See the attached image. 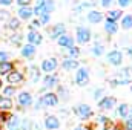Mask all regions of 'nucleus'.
<instances>
[{
  "label": "nucleus",
  "mask_w": 132,
  "mask_h": 130,
  "mask_svg": "<svg viewBox=\"0 0 132 130\" xmlns=\"http://www.w3.org/2000/svg\"><path fill=\"white\" fill-rule=\"evenodd\" d=\"M132 83V67H121L117 73V80H114L111 84L112 86H123V84H129Z\"/></svg>",
  "instance_id": "obj_1"
},
{
  "label": "nucleus",
  "mask_w": 132,
  "mask_h": 130,
  "mask_svg": "<svg viewBox=\"0 0 132 130\" xmlns=\"http://www.w3.org/2000/svg\"><path fill=\"white\" fill-rule=\"evenodd\" d=\"M38 103H40V106H45V107H55L60 103V99L54 92H46V94H43L40 97Z\"/></svg>",
  "instance_id": "obj_2"
},
{
  "label": "nucleus",
  "mask_w": 132,
  "mask_h": 130,
  "mask_svg": "<svg viewBox=\"0 0 132 130\" xmlns=\"http://www.w3.org/2000/svg\"><path fill=\"white\" fill-rule=\"evenodd\" d=\"M74 113H75L78 118H81V119H88V118H91V115H94L91 106H88V104H85V103L74 106Z\"/></svg>",
  "instance_id": "obj_3"
},
{
  "label": "nucleus",
  "mask_w": 132,
  "mask_h": 130,
  "mask_svg": "<svg viewBox=\"0 0 132 130\" xmlns=\"http://www.w3.org/2000/svg\"><path fill=\"white\" fill-rule=\"evenodd\" d=\"M91 37H92V32H91L88 28H85V26H78V28L75 29V38H77V41H78L80 44L89 43Z\"/></svg>",
  "instance_id": "obj_4"
},
{
  "label": "nucleus",
  "mask_w": 132,
  "mask_h": 130,
  "mask_svg": "<svg viewBox=\"0 0 132 130\" xmlns=\"http://www.w3.org/2000/svg\"><path fill=\"white\" fill-rule=\"evenodd\" d=\"M57 67H59L57 58H55V57H49V58H45V60L42 61L40 70H43V72H46V73H51V72H54Z\"/></svg>",
  "instance_id": "obj_5"
},
{
  "label": "nucleus",
  "mask_w": 132,
  "mask_h": 130,
  "mask_svg": "<svg viewBox=\"0 0 132 130\" xmlns=\"http://www.w3.org/2000/svg\"><path fill=\"white\" fill-rule=\"evenodd\" d=\"M75 83L78 86H86L89 83V72L86 67H78L75 73Z\"/></svg>",
  "instance_id": "obj_6"
},
{
  "label": "nucleus",
  "mask_w": 132,
  "mask_h": 130,
  "mask_svg": "<svg viewBox=\"0 0 132 130\" xmlns=\"http://www.w3.org/2000/svg\"><path fill=\"white\" fill-rule=\"evenodd\" d=\"M106 60H108L112 66H120L123 63V54H121L120 51L114 49V51H111V52L106 54Z\"/></svg>",
  "instance_id": "obj_7"
},
{
  "label": "nucleus",
  "mask_w": 132,
  "mask_h": 130,
  "mask_svg": "<svg viewBox=\"0 0 132 130\" xmlns=\"http://www.w3.org/2000/svg\"><path fill=\"white\" fill-rule=\"evenodd\" d=\"M6 81L9 83V86H15V84H22L23 83V73L19 70H12L6 75Z\"/></svg>",
  "instance_id": "obj_8"
},
{
  "label": "nucleus",
  "mask_w": 132,
  "mask_h": 130,
  "mask_svg": "<svg viewBox=\"0 0 132 130\" xmlns=\"http://www.w3.org/2000/svg\"><path fill=\"white\" fill-rule=\"evenodd\" d=\"M57 43H59L60 48H65V49H71V48L75 46V40L69 34H63L62 37H59L57 38Z\"/></svg>",
  "instance_id": "obj_9"
},
{
  "label": "nucleus",
  "mask_w": 132,
  "mask_h": 130,
  "mask_svg": "<svg viewBox=\"0 0 132 130\" xmlns=\"http://www.w3.org/2000/svg\"><path fill=\"white\" fill-rule=\"evenodd\" d=\"M45 129L48 130H59L60 129V119L54 115H48L45 118Z\"/></svg>",
  "instance_id": "obj_10"
},
{
  "label": "nucleus",
  "mask_w": 132,
  "mask_h": 130,
  "mask_svg": "<svg viewBox=\"0 0 132 130\" xmlns=\"http://www.w3.org/2000/svg\"><path fill=\"white\" fill-rule=\"evenodd\" d=\"M63 34H66V26L63 23H57V25H54V26L49 29V37L54 38V40H57V38L62 37Z\"/></svg>",
  "instance_id": "obj_11"
},
{
  "label": "nucleus",
  "mask_w": 132,
  "mask_h": 130,
  "mask_svg": "<svg viewBox=\"0 0 132 130\" xmlns=\"http://www.w3.org/2000/svg\"><path fill=\"white\" fill-rule=\"evenodd\" d=\"M17 101H19V104H20L22 107H29V106H32V95H31L29 92L23 90V92L19 94Z\"/></svg>",
  "instance_id": "obj_12"
},
{
  "label": "nucleus",
  "mask_w": 132,
  "mask_h": 130,
  "mask_svg": "<svg viewBox=\"0 0 132 130\" xmlns=\"http://www.w3.org/2000/svg\"><path fill=\"white\" fill-rule=\"evenodd\" d=\"M115 103H117V99L114 97H103L98 99V107L103 110H109L115 106Z\"/></svg>",
  "instance_id": "obj_13"
},
{
  "label": "nucleus",
  "mask_w": 132,
  "mask_h": 130,
  "mask_svg": "<svg viewBox=\"0 0 132 130\" xmlns=\"http://www.w3.org/2000/svg\"><path fill=\"white\" fill-rule=\"evenodd\" d=\"M28 44H32V46H38V44H42V41H43V35L38 32V31H31V32H28Z\"/></svg>",
  "instance_id": "obj_14"
},
{
  "label": "nucleus",
  "mask_w": 132,
  "mask_h": 130,
  "mask_svg": "<svg viewBox=\"0 0 132 130\" xmlns=\"http://www.w3.org/2000/svg\"><path fill=\"white\" fill-rule=\"evenodd\" d=\"M86 18H88L89 23L97 25V23H101V22H103L104 15H103V12H100V11H89L88 15H86Z\"/></svg>",
  "instance_id": "obj_15"
},
{
  "label": "nucleus",
  "mask_w": 132,
  "mask_h": 130,
  "mask_svg": "<svg viewBox=\"0 0 132 130\" xmlns=\"http://www.w3.org/2000/svg\"><path fill=\"white\" fill-rule=\"evenodd\" d=\"M117 113H118L121 118H126V119H129V118H132V107L129 106V104L123 103V104H120V106H118V109H117Z\"/></svg>",
  "instance_id": "obj_16"
},
{
  "label": "nucleus",
  "mask_w": 132,
  "mask_h": 130,
  "mask_svg": "<svg viewBox=\"0 0 132 130\" xmlns=\"http://www.w3.org/2000/svg\"><path fill=\"white\" fill-rule=\"evenodd\" d=\"M20 123H22V119L17 115H11L6 121V127H8V130H20Z\"/></svg>",
  "instance_id": "obj_17"
},
{
  "label": "nucleus",
  "mask_w": 132,
  "mask_h": 130,
  "mask_svg": "<svg viewBox=\"0 0 132 130\" xmlns=\"http://www.w3.org/2000/svg\"><path fill=\"white\" fill-rule=\"evenodd\" d=\"M43 84H45V89H52V87L59 86V78L55 75L48 73L46 77H43Z\"/></svg>",
  "instance_id": "obj_18"
},
{
  "label": "nucleus",
  "mask_w": 132,
  "mask_h": 130,
  "mask_svg": "<svg viewBox=\"0 0 132 130\" xmlns=\"http://www.w3.org/2000/svg\"><path fill=\"white\" fill-rule=\"evenodd\" d=\"M34 11L31 6H25V8H20L19 9V18L20 20H32Z\"/></svg>",
  "instance_id": "obj_19"
},
{
  "label": "nucleus",
  "mask_w": 132,
  "mask_h": 130,
  "mask_svg": "<svg viewBox=\"0 0 132 130\" xmlns=\"http://www.w3.org/2000/svg\"><path fill=\"white\" fill-rule=\"evenodd\" d=\"M28 73H29V78L32 83H37L40 78H42V70L38 66H29L28 67Z\"/></svg>",
  "instance_id": "obj_20"
},
{
  "label": "nucleus",
  "mask_w": 132,
  "mask_h": 130,
  "mask_svg": "<svg viewBox=\"0 0 132 130\" xmlns=\"http://www.w3.org/2000/svg\"><path fill=\"white\" fill-rule=\"evenodd\" d=\"M22 57L23 58H28V60L34 58L35 57V46H32V44H25L22 48Z\"/></svg>",
  "instance_id": "obj_21"
},
{
  "label": "nucleus",
  "mask_w": 132,
  "mask_h": 130,
  "mask_svg": "<svg viewBox=\"0 0 132 130\" xmlns=\"http://www.w3.org/2000/svg\"><path fill=\"white\" fill-rule=\"evenodd\" d=\"M104 32L109 34V35H115V34L118 32V25H117L115 22L106 20V22H104Z\"/></svg>",
  "instance_id": "obj_22"
},
{
  "label": "nucleus",
  "mask_w": 132,
  "mask_h": 130,
  "mask_svg": "<svg viewBox=\"0 0 132 130\" xmlns=\"http://www.w3.org/2000/svg\"><path fill=\"white\" fill-rule=\"evenodd\" d=\"M78 66L80 64H78L77 60H68V58H65L63 63H62V67H63L65 70H68V72H69V70H77Z\"/></svg>",
  "instance_id": "obj_23"
},
{
  "label": "nucleus",
  "mask_w": 132,
  "mask_h": 130,
  "mask_svg": "<svg viewBox=\"0 0 132 130\" xmlns=\"http://www.w3.org/2000/svg\"><path fill=\"white\" fill-rule=\"evenodd\" d=\"M123 17V12H121V9H111L109 12H108V17H106V20H109V22H115L117 23V20H120Z\"/></svg>",
  "instance_id": "obj_24"
},
{
  "label": "nucleus",
  "mask_w": 132,
  "mask_h": 130,
  "mask_svg": "<svg viewBox=\"0 0 132 130\" xmlns=\"http://www.w3.org/2000/svg\"><path fill=\"white\" fill-rule=\"evenodd\" d=\"M65 57L68 60H77V58L80 57V49H78L77 46H74V48H71V49H66Z\"/></svg>",
  "instance_id": "obj_25"
},
{
  "label": "nucleus",
  "mask_w": 132,
  "mask_h": 130,
  "mask_svg": "<svg viewBox=\"0 0 132 130\" xmlns=\"http://www.w3.org/2000/svg\"><path fill=\"white\" fill-rule=\"evenodd\" d=\"M91 54H92L94 57H101V55L104 54V46H103L100 41H95L94 46H92V49H91Z\"/></svg>",
  "instance_id": "obj_26"
},
{
  "label": "nucleus",
  "mask_w": 132,
  "mask_h": 130,
  "mask_svg": "<svg viewBox=\"0 0 132 130\" xmlns=\"http://www.w3.org/2000/svg\"><path fill=\"white\" fill-rule=\"evenodd\" d=\"M12 70H14V63H11V61L0 63V75H8Z\"/></svg>",
  "instance_id": "obj_27"
},
{
  "label": "nucleus",
  "mask_w": 132,
  "mask_h": 130,
  "mask_svg": "<svg viewBox=\"0 0 132 130\" xmlns=\"http://www.w3.org/2000/svg\"><path fill=\"white\" fill-rule=\"evenodd\" d=\"M121 29H125V31L132 29V15L131 14L121 17Z\"/></svg>",
  "instance_id": "obj_28"
},
{
  "label": "nucleus",
  "mask_w": 132,
  "mask_h": 130,
  "mask_svg": "<svg viewBox=\"0 0 132 130\" xmlns=\"http://www.w3.org/2000/svg\"><path fill=\"white\" fill-rule=\"evenodd\" d=\"M12 107V103L9 98H5L3 95H0V112H5V110H9Z\"/></svg>",
  "instance_id": "obj_29"
},
{
  "label": "nucleus",
  "mask_w": 132,
  "mask_h": 130,
  "mask_svg": "<svg viewBox=\"0 0 132 130\" xmlns=\"http://www.w3.org/2000/svg\"><path fill=\"white\" fill-rule=\"evenodd\" d=\"M57 97H59V99L62 98V99H68L69 98V92H68V89H66L65 86H57V94H55Z\"/></svg>",
  "instance_id": "obj_30"
},
{
  "label": "nucleus",
  "mask_w": 132,
  "mask_h": 130,
  "mask_svg": "<svg viewBox=\"0 0 132 130\" xmlns=\"http://www.w3.org/2000/svg\"><path fill=\"white\" fill-rule=\"evenodd\" d=\"M32 11H34V15H37V17H42L43 14H46L43 2H38V3L35 5V8H32Z\"/></svg>",
  "instance_id": "obj_31"
},
{
  "label": "nucleus",
  "mask_w": 132,
  "mask_h": 130,
  "mask_svg": "<svg viewBox=\"0 0 132 130\" xmlns=\"http://www.w3.org/2000/svg\"><path fill=\"white\" fill-rule=\"evenodd\" d=\"M8 28L12 29V31H17V29L20 28V20H19L17 17H11V18L8 20Z\"/></svg>",
  "instance_id": "obj_32"
},
{
  "label": "nucleus",
  "mask_w": 132,
  "mask_h": 130,
  "mask_svg": "<svg viewBox=\"0 0 132 130\" xmlns=\"http://www.w3.org/2000/svg\"><path fill=\"white\" fill-rule=\"evenodd\" d=\"M43 5H45V11H46V14H51V12L55 9V2H54V0H45Z\"/></svg>",
  "instance_id": "obj_33"
},
{
  "label": "nucleus",
  "mask_w": 132,
  "mask_h": 130,
  "mask_svg": "<svg viewBox=\"0 0 132 130\" xmlns=\"http://www.w3.org/2000/svg\"><path fill=\"white\" fill-rule=\"evenodd\" d=\"M32 129V121L29 118H23L20 123V130H31Z\"/></svg>",
  "instance_id": "obj_34"
},
{
  "label": "nucleus",
  "mask_w": 132,
  "mask_h": 130,
  "mask_svg": "<svg viewBox=\"0 0 132 130\" xmlns=\"http://www.w3.org/2000/svg\"><path fill=\"white\" fill-rule=\"evenodd\" d=\"M12 95H15V87H14V86H6V87L3 89V97L11 98Z\"/></svg>",
  "instance_id": "obj_35"
},
{
  "label": "nucleus",
  "mask_w": 132,
  "mask_h": 130,
  "mask_svg": "<svg viewBox=\"0 0 132 130\" xmlns=\"http://www.w3.org/2000/svg\"><path fill=\"white\" fill-rule=\"evenodd\" d=\"M11 43L14 46H20V43H22V34H14L11 37Z\"/></svg>",
  "instance_id": "obj_36"
},
{
  "label": "nucleus",
  "mask_w": 132,
  "mask_h": 130,
  "mask_svg": "<svg viewBox=\"0 0 132 130\" xmlns=\"http://www.w3.org/2000/svg\"><path fill=\"white\" fill-rule=\"evenodd\" d=\"M49 20H51V15H49V14H43L42 17H38V23H40V26H42V25H48Z\"/></svg>",
  "instance_id": "obj_37"
},
{
  "label": "nucleus",
  "mask_w": 132,
  "mask_h": 130,
  "mask_svg": "<svg viewBox=\"0 0 132 130\" xmlns=\"http://www.w3.org/2000/svg\"><path fill=\"white\" fill-rule=\"evenodd\" d=\"M37 28H40V23H38V20H31V25H29V32L31 31H37Z\"/></svg>",
  "instance_id": "obj_38"
},
{
  "label": "nucleus",
  "mask_w": 132,
  "mask_h": 130,
  "mask_svg": "<svg viewBox=\"0 0 132 130\" xmlns=\"http://www.w3.org/2000/svg\"><path fill=\"white\" fill-rule=\"evenodd\" d=\"M89 6H92V5H91V3H88V2H85V3H81L80 6H75V8H74V11H78V12H80V11H83V9L89 8Z\"/></svg>",
  "instance_id": "obj_39"
},
{
  "label": "nucleus",
  "mask_w": 132,
  "mask_h": 130,
  "mask_svg": "<svg viewBox=\"0 0 132 130\" xmlns=\"http://www.w3.org/2000/svg\"><path fill=\"white\" fill-rule=\"evenodd\" d=\"M9 54L5 52V51H0V63H5V61H9Z\"/></svg>",
  "instance_id": "obj_40"
},
{
  "label": "nucleus",
  "mask_w": 132,
  "mask_h": 130,
  "mask_svg": "<svg viewBox=\"0 0 132 130\" xmlns=\"http://www.w3.org/2000/svg\"><path fill=\"white\" fill-rule=\"evenodd\" d=\"M118 5H120V8H128L132 5V0H118Z\"/></svg>",
  "instance_id": "obj_41"
},
{
  "label": "nucleus",
  "mask_w": 132,
  "mask_h": 130,
  "mask_svg": "<svg viewBox=\"0 0 132 130\" xmlns=\"http://www.w3.org/2000/svg\"><path fill=\"white\" fill-rule=\"evenodd\" d=\"M11 18V15H9V12L8 11H0V20H9Z\"/></svg>",
  "instance_id": "obj_42"
},
{
  "label": "nucleus",
  "mask_w": 132,
  "mask_h": 130,
  "mask_svg": "<svg viewBox=\"0 0 132 130\" xmlns=\"http://www.w3.org/2000/svg\"><path fill=\"white\" fill-rule=\"evenodd\" d=\"M17 5L20 8H25V6H29L31 5V0H17Z\"/></svg>",
  "instance_id": "obj_43"
},
{
  "label": "nucleus",
  "mask_w": 132,
  "mask_h": 130,
  "mask_svg": "<svg viewBox=\"0 0 132 130\" xmlns=\"http://www.w3.org/2000/svg\"><path fill=\"white\" fill-rule=\"evenodd\" d=\"M12 2H14V0H0V6H3V8H5V6H11Z\"/></svg>",
  "instance_id": "obj_44"
},
{
  "label": "nucleus",
  "mask_w": 132,
  "mask_h": 130,
  "mask_svg": "<svg viewBox=\"0 0 132 130\" xmlns=\"http://www.w3.org/2000/svg\"><path fill=\"white\" fill-rule=\"evenodd\" d=\"M111 3H112V0H100V5H101L103 8H109Z\"/></svg>",
  "instance_id": "obj_45"
},
{
  "label": "nucleus",
  "mask_w": 132,
  "mask_h": 130,
  "mask_svg": "<svg viewBox=\"0 0 132 130\" xmlns=\"http://www.w3.org/2000/svg\"><path fill=\"white\" fill-rule=\"evenodd\" d=\"M101 95H103V90H101V89H95V92H94V98H95V99H100Z\"/></svg>",
  "instance_id": "obj_46"
},
{
  "label": "nucleus",
  "mask_w": 132,
  "mask_h": 130,
  "mask_svg": "<svg viewBox=\"0 0 132 130\" xmlns=\"http://www.w3.org/2000/svg\"><path fill=\"white\" fill-rule=\"evenodd\" d=\"M125 127H126V130H132V118L126 119V124H125Z\"/></svg>",
  "instance_id": "obj_47"
},
{
  "label": "nucleus",
  "mask_w": 132,
  "mask_h": 130,
  "mask_svg": "<svg viewBox=\"0 0 132 130\" xmlns=\"http://www.w3.org/2000/svg\"><path fill=\"white\" fill-rule=\"evenodd\" d=\"M126 54L128 55H132V48H126Z\"/></svg>",
  "instance_id": "obj_48"
},
{
  "label": "nucleus",
  "mask_w": 132,
  "mask_h": 130,
  "mask_svg": "<svg viewBox=\"0 0 132 130\" xmlns=\"http://www.w3.org/2000/svg\"><path fill=\"white\" fill-rule=\"evenodd\" d=\"M74 130H86V129H85L83 126H78V127H75V129H74Z\"/></svg>",
  "instance_id": "obj_49"
},
{
  "label": "nucleus",
  "mask_w": 132,
  "mask_h": 130,
  "mask_svg": "<svg viewBox=\"0 0 132 130\" xmlns=\"http://www.w3.org/2000/svg\"><path fill=\"white\" fill-rule=\"evenodd\" d=\"M0 89H2V80H0Z\"/></svg>",
  "instance_id": "obj_50"
},
{
  "label": "nucleus",
  "mask_w": 132,
  "mask_h": 130,
  "mask_svg": "<svg viewBox=\"0 0 132 130\" xmlns=\"http://www.w3.org/2000/svg\"><path fill=\"white\" fill-rule=\"evenodd\" d=\"M0 130H2V121H0Z\"/></svg>",
  "instance_id": "obj_51"
},
{
  "label": "nucleus",
  "mask_w": 132,
  "mask_h": 130,
  "mask_svg": "<svg viewBox=\"0 0 132 130\" xmlns=\"http://www.w3.org/2000/svg\"><path fill=\"white\" fill-rule=\"evenodd\" d=\"M38 2H45V0H38Z\"/></svg>",
  "instance_id": "obj_52"
},
{
  "label": "nucleus",
  "mask_w": 132,
  "mask_h": 130,
  "mask_svg": "<svg viewBox=\"0 0 132 130\" xmlns=\"http://www.w3.org/2000/svg\"><path fill=\"white\" fill-rule=\"evenodd\" d=\"M131 92H132V87H131Z\"/></svg>",
  "instance_id": "obj_53"
}]
</instances>
